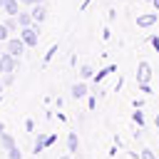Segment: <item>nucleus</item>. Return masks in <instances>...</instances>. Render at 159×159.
<instances>
[{"instance_id": "obj_22", "label": "nucleus", "mask_w": 159, "mask_h": 159, "mask_svg": "<svg viewBox=\"0 0 159 159\" xmlns=\"http://www.w3.org/2000/svg\"><path fill=\"white\" fill-rule=\"evenodd\" d=\"M139 87H142V92H144V94H152V84H149V82H142Z\"/></svg>"}, {"instance_id": "obj_11", "label": "nucleus", "mask_w": 159, "mask_h": 159, "mask_svg": "<svg viewBox=\"0 0 159 159\" xmlns=\"http://www.w3.org/2000/svg\"><path fill=\"white\" fill-rule=\"evenodd\" d=\"M15 17H17L20 27H30V22H32V12H17Z\"/></svg>"}, {"instance_id": "obj_7", "label": "nucleus", "mask_w": 159, "mask_h": 159, "mask_svg": "<svg viewBox=\"0 0 159 159\" xmlns=\"http://www.w3.org/2000/svg\"><path fill=\"white\" fill-rule=\"evenodd\" d=\"M154 22H157V15H154V12H147V15H139V17H137V25H139V27H152Z\"/></svg>"}, {"instance_id": "obj_26", "label": "nucleus", "mask_w": 159, "mask_h": 159, "mask_svg": "<svg viewBox=\"0 0 159 159\" xmlns=\"http://www.w3.org/2000/svg\"><path fill=\"white\" fill-rule=\"evenodd\" d=\"M154 127H157V129H159V114H157V117H154Z\"/></svg>"}, {"instance_id": "obj_3", "label": "nucleus", "mask_w": 159, "mask_h": 159, "mask_svg": "<svg viewBox=\"0 0 159 159\" xmlns=\"http://www.w3.org/2000/svg\"><path fill=\"white\" fill-rule=\"evenodd\" d=\"M37 40H40V32H37L32 25H30V27H22V42H25L27 47H35Z\"/></svg>"}, {"instance_id": "obj_33", "label": "nucleus", "mask_w": 159, "mask_h": 159, "mask_svg": "<svg viewBox=\"0 0 159 159\" xmlns=\"http://www.w3.org/2000/svg\"><path fill=\"white\" fill-rule=\"evenodd\" d=\"M0 7H2V0H0Z\"/></svg>"}, {"instance_id": "obj_17", "label": "nucleus", "mask_w": 159, "mask_h": 159, "mask_svg": "<svg viewBox=\"0 0 159 159\" xmlns=\"http://www.w3.org/2000/svg\"><path fill=\"white\" fill-rule=\"evenodd\" d=\"M55 52H57V45H52V47L47 50V55H45V60H42V65H47V62H50V60L55 57Z\"/></svg>"}, {"instance_id": "obj_16", "label": "nucleus", "mask_w": 159, "mask_h": 159, "mask_svg": "<svg viewBox=\"0 0 159 159\" xmlns=\"http://www.w3.org/2000/svg\"><path fill=\"white\" fill-rule=\"evenodd\" d=\"M7 159H22V152H20L17 147H12V149H7Z\"/></svg>"}, {"instance_id": "obj_25", "label": "nucleus", "mask_w": 159, "mask_h": 159, "mask_svg": "<svg viewBox=\"0 0 159 159\" xmlns=\"http://www.w3.org/2000/svg\"><path fill=\"white\" fill-rule=\"evenodd\" d=\"M32 127H35V122H32V119H27V122H25V129H27V132H32Z\"/></svg>"}, {"instance_id": "obj_6", "label": "nucleus", "mask_w": 159, "mask_h": 159, "mask_svg": "<svg viewBox=\"0 0 159 159\" xmlns=\"http://www.w3.org/2000/svg\"><path fill=\"white\" fill-rule=\"evenodd\" d=\"M2 10L15 17V15L20 12V0H2Z\"/></svg>"}, {"instance_id": "obj_30", "label": "nucleus", "mask_w": 159, "mask_h": 159, "mask_svg": "<svg viewBox=\"0 0 159 159\" xmlns=\"http://www.w3.org/2000/svg\"><path fill=\"white\" fill-rule=\"evenodd\" d=\"M40 2H42V0H32V5H40Z\"/></svg>"}, {"instance_id": "obj_20", "label": "nucleus", "mask_w": 159, "mask_h": 159, "mask_svg": "<svg viewBox=\"0 0 159 159\" xmlns=\"http://www.w3.org/2000/svg\"><path fill=\"white\" fill-rule=\"evenodd\" d=\"M87 107H89V109H94V107H97V94H89V99H87Z\"/></svg>"}, {"instance_id": "obj_15", "label": "nucleus", "mask_w": 159, "mask_h": 159, "mask_svg": "<svg viewBox=\"0 0 159 159\" xmlns=\"http://www.w3.org/2000/svg\"><path fill=\"white\" fill-rule=\"evenodd\" d=\"M45 147H47V144H45V139H42V137H37V139H35V147H32V152H35V154H40Z\"/></svg>"}, {"instance_id": "obj_2", "label": "nucleus", "mask_w": 159, "mask_h": 159, "mask_svg": "<svg viewBox=\"0 0 159 159\" xmlns=\"http://www.w3.org/2000/svg\"><path fill=\"white\" fill-rule=\"evenodd\" d=\"M25 42H22V37L20 40H7V45H5V50H7V55H12V57H22V52H25Z\"/></svg>"}, {"instance_id": "obj_4", "label": "nucleus", "mask_w": 159, "mask_h": 159, "mask_svg": "<svg viewBox=\"0 0 159 159\" xmlns=\"http://www.w3.org/2000/svg\"><path fill=\"white\" fill-rule=\"evenodd\" d=\"M152 80V65L149 62H139V67H137V82L142 84V82H149Z\"/></svg>"}, {"instance_id": "obj_24", "label": "nucleus", "mask_w": 159, "mask_h": 159, "mask_svg": "<svg viewBox=\"0 0 159 159\" xmlns=\"http://www.w3.org/2000/svg\"><path fill=\"white\" fill-rule=\"evenodd\" d=\"M149 42H152V47L159 52V37H157V35H152V37H149Z\"/></svg>"}, {"instance_id": "obj_27", "label": "nucleus", "mask_w": 159, "mask_h": 159, "mask_svg": "<svg viewBox=\"0 0 159 159\" xmlns=\"http://www.w3.org/2000/svg\"><path fill=\"white\" fill-rule=\"evenodd\" d=\"M152 2H154V7H157V10H159V0H152Z\"/></svg>"}, {"instance_id": "obj_19", "label": "nucleus", "mask_w": 159, "mask_h": 159, "mask_svg": "<svg viewBox=\"0 0 159 159\" xmlns=\"http://www.w3.org/2000/svg\"><path fill=\"white\" fill-rule=\"evenodd\" d=\"M7 32H10V30H7V25H2V22H0V42H5V40H7Z\"/></svg>"}, {"instance_id": "obj_1", "label": "nucleus", "mask_w": 159, "mask_h": 159, "mask_svg": "<svg viewBox=\"0 0 159 159\" xmlns=\"http://www.w3.org/2000/svg\"><path fill=\"white\" fill-rule=\"evenodd\" d=\"M15 67H17V57H12V55H0V75H7V72H15Z\"/></svg>"}, {"instance_id": "obj_21", "label": "nucleus", "mask_w": 159, "mask_h": 159, "mask_svg": "<svg viewBox=\"0 0 159 159\" xmlns=\"http://www.w3.org/2000/svg\"><path fill=\"white\" fill-rule=\"evenodd\" d=\"M12 80H15V77H12V72H7V75H2V84H12Z\"/></svg>"}, {"instance_id": "obj_29", "label": "nucleus", "mask_w": 159, "mask_h": 159, "mask_svg": "<svg viewBox=\"0 0 159 159\" xmlns=\"http://www.w3.org/2000/svg\"><path fill=\"white\" fill-rule=\"evenodd\" d=\"M2 132H5V127H2V122H0V134H2Z\"/></svg>"}, {"instance_id": "obj_14", "label": "nucleus", "mask_w": 159, "mask_h": 159, "mask_svg": "<svg viewBox=\"0 0 159 159\" xmlns=\"http://www.w3.org/2000/svg\"><path fill=\"white\" fill-rule=\"evenodd\" d=\"M132 122H134V124H137V127H139V124H142V127H144V114H142V109H137V112H134V114H132Z\"/></svg>"}, {"instance_id": "obj_8", "label": "nucleus", "mask_w": 159, "mask_h": 159, "mask_svg": "<svg viewBox=\"0 0 159 159\" xmlns=\"http://www.w3.org/2000/svg\"><path fill=\"white\" fill-rule=\"evenodd\" d=\"M45 17H47L45 5H42V2H40V5H35V7H32V20H35V22H42Z\"/></svg>"}, {"instance_id": "obj_10", "label": "nucleus", "mask_w": 159, "mask_h": 159, "mask_svg": "<svg viewBox=\"0 0 159 159\" xmlns=\"http://www.w3.org/2000/svg\"><path fill=\"white\" fill-rule=\"evenodd\" d=\"M0 144H2V149L7 152V149H12V147H15V137H12V134H7V132H2V134H0Z\"/></svg>"}, {"instance_id": "obj_5", "label": "nucleus", "mask_w": 159, "mask_h": 159, "mask_svg": "<svg viewBox=\"0 0 159 159\" xmlns=\"http://www.w3.org/2000/svg\"><path fill=\"white\" fill-rule=\"evenodd\" d=\"M70 92H72V97H75V99H82V97H87V82H84V80H82V82H75Z\"/></svg>"}, {"instance_id": "obj_32", "label": "nucleus", "mask_w": 159, "mask_h": 159, "mask_svg": "<svg viewBox=\"0 0 159 159\" xmlns=\"http://www.w3.org/2000/svg\"><path fill=\"white\" fill-rule=\"evenodd\" d=\"M60 159H72V157H60Z\"/></svg>"}, {"instance_id": "obj_9", "label": "nucleus", "mask_w": 159, "mask_h": 159, "mask_svg": "<svg viewBox=\"0 0 159 159\" xmlns=\"http://www.w3.org/2000/svg\"><path fill=\"white\" fill-rule=\"evenodd\" d=\"M112 72H117V65H109V67H104V70H99V72H94V77H92V80H94V82L99 84V82H102V80H104L107 75H112Z\"/></svg>"}, {"instance_id": "obj_23", "label": "nucleus", "mask_w": 159, "mask_h": 159, "mask_svg": "<svg viewBox=\"0 0 159 159\" xmlns=\"http://www.w3.org/2000/svg\"><path fill=\"white\" fill-rule=\"evenodd\" d=\"M55 142H57V134H50V137H45V144H47V147H52Z\"/></svg>"}, {"instance_id": "obj_18", "label": "nucleus", "mask_w": 159, "mask_h": 159, "mask_svg": "<svg viewBox=\"0 0 159 159\" xmlns=\"http://www.w3.org/2000/svg\"><path fill=\"white\" fill-rule=\"evenodd\" d=\"M139 159H157V157H154V152H152V149H142Z\"/></svg>"}, {"instance_id": "obj_13", "label": "nucleus", "mask_w": 159, "mask_h": 159, "mask_svg": "<svg viewBox=\"0 0 159 159\" xmlns=\"http://www.w3.org/2000/svg\"><path fill=\"white\" fill-rule=\"evenodd\" d=\"M80 77H82V80H87V77H94V70H92V65H82V67H80Z\"/></svg>"}, {"instance_id": "obj_31", "label": "nucleus", "mask_w": 159, "mask_h": 159, "mask_svg": "<svg viewBox=\"0 0 159 159\" xmlns=\"http://www.w3.org/2000/svg\"><path fill=\"white\" fill-rule=\"evenodd\" d=\"M0 92H2V77H0Z\"/></svg>"}, {"instance_id": "obj_12", "label": "nucleus", "mask_w": 159, "mask_h": 159, "mask_svg": "<svg viewBox=\"0 0 159 159\" xmlns=\"http://www.w3.org/2000/svg\"><path fill=\"white\" fill-rule=\"evenodd\" d=\"M67 149H70V152H77V149H80V139H77L75 132L67 134Z\"/></svg>"}, {"instance_id": "obj_28", "label": "nucleus", "mask_w": 159, "mask_h": 159, "mask_svg": "<svg viewBox=\"0 0 159 159\" xmlns=\"http://www.w3.org/2000/svg\"><path fill=\"white\" fill-rule=\"evenodd\" d=\"M20 2H25V5H32V0H20Z\"/></svg>"}]
</instances>
